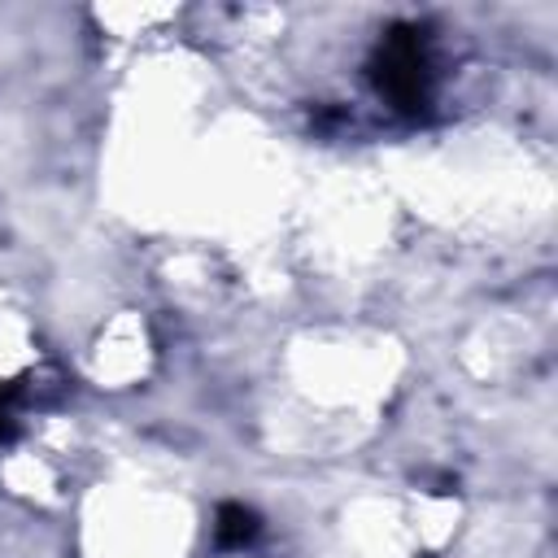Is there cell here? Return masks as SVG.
<instances>
[{"label":"cell","mask_w":558,"mask_h":558,"mask_svg":"<svg viewBox=\"0 0 558 558\" xmlns=\"http://www.w3.org/2000/svg\"><path fill=\"white\" fill-rule=\"evenodd\" d=\"M371 78L379 87V96L401 109V113H418L432 100V61H427V44L423 31L414 26H392L371 61Z\"/></svg>","instance_id":"cell-1"},{"label":"cell","mask_w":558,"mask_h":558,"mask_svg":"<svg viewBox=\"0 0 558 558\" xmlns=\"http://www.w3.org/2000/svg\"><path fill=\"white\" fill-rule=\"evenodd\" d=\"M262 532V519L253 506H240V501H227L218 506V519H214V536L222 549H244L253 536Z\"/></svg>","instance_id":"cell-2"}]
</instances>
